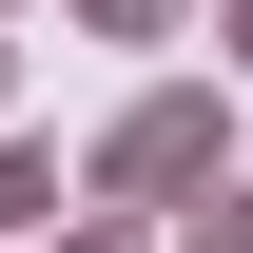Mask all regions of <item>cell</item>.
<instances>
[{"label": "cell", "instance_id": "obj_1", "mask_svg": "<svg viewBox=\"0 0 253 253\" xmlns=\"http://www.w3.org/2000/svg\"><path fill=\"white\" fill-rule=\"evenodd\" d=\"M97 175H117V195H195V175H214V97H136V117L97 136Z\"/></svg>", "mask_w": 253, "mask_h": 253}, {"label": "cell", "instance_id": "obj_4", "mask_svg": "<svg viewBox=\"0 0 253 253\" xmlns=\"http://www.w3.org/2000/svg\"><path fill=\"white\" fill-rule=\"evenodd\" d=\"M234 39H253V0H234Z\"/></svg>", "mask_w": 253, "mask_h": 253}, {"label": "cell", "instance_id": "obj_3", "mask_svg": "<svg viewBox=\"0 0 253 253\" xmlns=\"http://www.w3.org/2000/svg\"><path fill=\"white\" fill-rule=\"evenodd\" d=\"M78 253H136V234H78Z\"/></svg>", "mask_w": 253, "mask_h": 253}, {"label": "cell", "instance_id": "obj_2", "mask_svg": "<svg viewBox=\"0 0 253 253\" xmlns=\"http://www.w3.org/2000/svg\"><path fill=\"white\" fill-rule=\"evenodd\" d=\"M97 20H117V39H136V20H156V0H97Z\"/></svg>", "mask_w": 253, "mask_h": 253}]
</instances>
